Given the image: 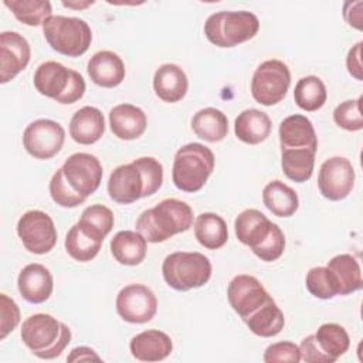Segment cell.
<instances>
[{"label":"cell","instance_id":"obj_5","mask_svg":"<svg viewBox=\"0 0 363 363\" xmlns=\"http://www.w3.org/2000/svg\"><path fill=\"white\" fill-rule=\"evenodd\" d=\"M259 30L258 17L247 10L217 11L207 17L204 34L220 48H231L255 37Z\"/></svg>","mask_w":363,"mask_h":363},{"label":"cell","instance_id":"obj_28","mask_svg":"<svg viewBox=\"0 0 363 363\" xmlns=\"http://www.w3.org/2000/svg\"><path fill=\"white\" fill-rule=\"evenodd\" d=\"M244 322L254 335L261 337H272L284 329L285 318L272 296H269L267 302L252 312Z\"/></svg>","mask_w":363,"mask_h":363},{"label":"cell","instance_id":"obj_47","mask_svg":"<svg viewBox=\"0 0 363 363\" xmlns=\"http://www.w3.org/2000/svg\"><path fill=\"white\" fill-rule=\"evenodd\" d=\"M68 362H84V360H101V357L95 353L94 349L86 346H79L71 350V353L67 357Z\"/></svg>","mask_w":363,"mask_h":363},{"label":"cell","instance_id":"obj_13","mask_svg":"<svg viewBox=\"0 0 363 363\" xmlns=\"http://www.w3.org/2000/svg\"><path fill=\"white\" fill-rule=\"evenodd\" d=\"M61 169L71 187L84 197H88L98 190L104 174L99 159L84 152L71 155Z\"/></svg>","mask_w":363,"mask_h":363},{"label":"cell","instance_id":"obj_42","mask_svg":"<svg viewBox=\"0 0 363 363\" xmlns=\"http://www.w3.org/2000/svg\"><path fill=\"white\" fill-rule=\"evenodd\" d=\"M264 362L265 363H275V362L298 363L301 362L299 346L295 345L294 342L272 343L264 352Z\"/></svg>","mask_w":363,"mask_h":363},{"label":"cell","instance_id":"obj_11","mask_svg":"<svg viewBox=\"0 0 363 363\" xmlns=\"http://www.w3.org/2000/svg\"><path fill=\"white\" fill-rule=\"evenodd\" d=\"M116 312L129 323H146L157 312V298L153 291L143 284H129L116 296Z\"/></svg>","mask_w":363,"mask_h":363},{"label":"cell","instance_id":"obj_30","mask_svg":"<svg viewBox=\"0 0 363 363\" xmlns=\"http://www.w3.org/2000/svg\"><path fill=\"white\" fill-rule=\"evenodd\" d=\"M191 129L200 139L216 143L223 140L228 133V119L217 108H203L191 119Z\"/></svg>","mask_w":363,"mask_h":363},{"label":"cell","instance_id":"obj_8","mask_svg":"<svg viewBox=\"0 0 363 363\" xmlns=\"http://www.w3.org/2000/svg\"><path fill=\"white\" fill-rule=\"evenodd\" d=\"M289 85L291 72L288 65L279 60H267L254 71L251 95L258 104L272 106L286 96Z\"/></svg>","mask_w":363,"mask_h":363},{"label":"cell","instance_id":"obj_3","mask_svg":"<svg viewBox=\"0 0 363 363\" xmlns=\"http://www.w3.org/2000/svg\"><path fill=\"white\" fill-rule=\"evenodd\" d=\"M214 153L201 143L182 146L173 160L172 180L174 186L186 193L199 191L214 170Z\"/></svg>","mask_w":363,"mask_h":363},{"label":"cell","instance_id":"obj_16","mask_svg":"<svg viewBox=\"0 0 363 363\" xmlns=\"http://www.w3.org/2000/svg\"><path fill=\"white\" fill-rule=\"evenodd\" d=\"M145 182L138 166L130 162L118 166L109 176L108 194L118 204H130L143 197Z\"/></svg>","mask_w":363,"mask_h":363},{"label":"cell","instance_id":"obj_17","mask_svg":"<svg viewBox=\"0 0 363 363\" xmlns=\"http://www.w3.org/2000/svg\"><path fill=\"white\" fill-rule=\"evenodd\" d=\"M17 288L27 302L43 303L52 294L54 279L47 267L33 262L20 271L17 277Z\"/></svg>","mask_w":363,"mask_h":363},{"label":"cell","instance_id":"obj_35","mask_svg":"<svg viewBox=\"0 0 363 363\" xmlns=\"http://www.w3.org/2000/svg\"><path fill=\"white\" fill-rule=\"evenodd\" d=\"M315 339L320 350L330 357L332 362L343 356L350 346V337L346 329L337 323L320 325L315 333Z\"/></svg>","mask_w":363,"mask_h":363},{"label":"cell","instance_id":"obj_18","mask_svg":"<svg viewBox=\"0 0 363 363\" xmlns=\"http://www.w3.org/2000/svg\"><path fill=\"white\" fill-rule=\"evenodd\" d=\"M275 227V223L257 208H247L241 211L234 221V231L238 241L248 245L255 252L264 241L269 237Z\"/></svg>","mask_w":363,"mask_h":363},{"label":"cell","instance_id":"obj_31","mask_svg":"<svg viewBox=\"0 0 363 363\" xmlns=\"http://www.w3.org/2000/svg\"><path fill=\"white\" fill-rule=\"evenodd\" d=\"M333 274L339 295H349L362 288V269L357 259L350 254H339L329 259L326 265Z\"/></svg>","mask_w":363,"mask_h":363},{"label":"cell","instance_id":"obj_15","mask_svg":"<svg viewBox=\"0 0 363 363\" xmlns=\"http://www.w3.org/2000/svg\"><path fill=\"white\" fill-rule=\"evenodd\" d=\"M31 48L26 37L17 31L0 34V82L6 84L16 78L30 62Z\"/></svg>","mask_w":363,"mask_h":363},{"label":"cell","instance_id":"obj_14","mask_svg":"<svg viewBox=\"0 0 363 363\" xmlns=\"http://www.w3.org/2000/svg\"><path fill=\"white\" fill-rule=\"evenodd\" d=\"M269 296L271 295L264 285L255 277L248 274L235 275L227 288L228 303L242 320L265 303Z\"/></svg>","mask_w":363,"mask_h":363},{"label":"cell","instance_id":"obj_20","mask_svg":"<svg viewBox=\"0 0 363 363\" xmlns=\"http://www.w3.org/2000/svg\"><path fill=\"white\" fill-rule=\"evenodd\" d=\"M146 126V113L136 105L119 104L109 111V128L118 139H138L145 133Z\"/></svg>","mask_w":363,"mask_h":363},{"label":"cell","instance_id":"obj_25","mask_svg":"<svg viewBox=\"0 0 363 363\" xmlns=\"http://www.w3.org/2000/svg\"><path fill=\"white\" fill-rule=\"evenodd\" d=\"M102 241V235L78 221L67 233L64 245L71 258L79 262H88L98 255Z\"/></svg>","mask_w":363,"mask_h":363},{"label":"cell","instance_id":"obj_37","mask_svg":"<svg viewBox=\"0 0 363 363\" xmlns=\"http://www.w3.org/2000/svg\"><path fill=\"white\" fill-rule=\"evenodd\" d=\"M305 284L308 291L319 299H332L339 295L337 282L328 267H313L308 271Z\"/></svg>","mask_w":363,"mask_h":363},{"label":"cell","instance_id":"obj_36","mask_svg":"<svg viewBox=\"0 0 363 363\" xmlns=\"http://www.w3.org/2000/svg\"><path fill=\"white\" fill-rule=\"evenodd\" d=\"M3 3L18 21L30 27L43 26L52 16L51 3L47 0H4Z\"/></svg>","mask_w":363,"mask_h":363},{"label":"cell","instance_id":"obj_27","mask_svg":"<svg viewBox=\"0 0 363 363\" xmlns=\"http://www.w3.org/2000/svg\"><path fill=\"white\" fill-rule=\"evenodd\" d=\"M146 242L147 241L138 231H118L111 240V252L119 264L135 267L146 257Z\"/></svg>","mask_w":363,"mask_h":363},{"label":"cell","instance_id":"obj_2","mask_svg":"<svg viewBox=\"0 0 363 363\" xmlns=\"http://www.w3.org/2000/svg\"><path fill=\"white\" fill-rule=\"evenodd\" d=\"M21 340L40 359L58 357L71 342V329L48 313H34L21 326Z\"/></svg>","mask_w":363,"mask_h":363},{"label":"cell","instance_id":"obj_10","mask_svg":"<svg viewBox=\"0 0 363 363\" xmlns=\"http://www.w3.org/2000/svg\"><path fill=\"white\" fill-rule=\"evenodd\" d=\"M64 128L51 119H37L27 125L23 133V145L28 155L47 160L54 157L64 145Z\"/></svg>","mask_w":363,"mask_h":363},{"label":"cell","instance_id":"obj_7","mask_svg":"<svg viewBox=\"0 0 363 363\" xmlns=\"http://www.w3.org/2000/svg\"><path fill=\"white\" fill-rule=\"evenodd\" d=\"M43 34L54 51L67 57L85 54L92 41L91 27L78 17L51 16L43 24Z\"/></svg>","mask_w":363,"mask_h":363},{"label":"cell","instance_id":"obj_23","mask_svg":"<svg viewBox=\"0 0 363 363\" xmlns=\"http://www.w3.org/2000/svg\"><path fill=\"white\" fill-rule=\"evenodd\" d=\"M189 88V79L183 68L176 64L160 65L153 75V89L163 102L174 104L182 101Z\"/></svg>","mask_w":363,"mask_h":363},{"label":"cell","instance_id":"obj_38","mask_svg":"<svg viewBox=\"0 0 363 363\" xmlns=\"http://www.w3.org/2000/svg\"><path fill=\"white\" fill-rule=\"evenodd\" d=\"M48 190H50V196H51L52 201L65 208L78 207L79 204H82L86 200V197L81 196L78 191H75L71 187V184L67 182V179L64 176L62 169H58L52 174V177L50 180Z\"/></svg>","mask_w":363,"mask_h":363},{"label":"cell","instance_id":"obj_1","mask_svg":"<svg viewBox=\"0 0 363 363\" xmlns=\"http://www.w3.org/2000/svg\"><path fill=\"white\" fill-rule=\"evenodd\" d=\"M191 225L193 210L179 199H164L155 207L142 211L136 220V231L147 242H163L187 231Z\"/></svg>","mask_w":363,"mask_h":363},{"label":"cell","instance_id":"obj_24","mask_svg":"<svg viewBox=\"0 0 363 363\" xmlns=\"http://www.w3.org/2000/svg\"><path fill=\"white\" fill-rule=\"evenodd\" d=\"M105 132L104 113L95 106H82L69 121V136L79 145L98 142Z\"/></svg>","mask_w":363,"mask_h":363},{"label":"cell","instance_id":"obj_12","mask_svg":"<svg viewBox=\"0 0 363 363\" xmlns=\"http://www.w3.org/2000/svg\"><path fill=\"white\" fill-rule=\"evenodd\" d=\"M353 186L354 169L349 159L333 156L320 164L318 187L325 199L330 201H340L352 193Z\"/></svg>","mask_w":363,"mask_h":363},{"label":"cell","instance_id":"obj_26","mask_svg":"<svg viewBox=\"0 0 363 363\" xmlns=\"http://www.w3.org/2000/svg\"><path fill=\"white\" fill-rule=\"evenodd\" d=\"M272 129L269 116L259 109H245L234 121L235 136L247 145L264 142Z\"/></svg>","mask_w":363,"mask_h":363},{"label":"cell","instance_id":"obj_21","mask_svg":"<svg viewBox=\"0 0 363 363\" xmlns=\"http://www.w3.org/2000/svg\"><path fill=\"white\" fill-rule=\"evenodd\" d=\"M129 349L136 360L160 362L172 353L173 342L167 333L157 329H149L135 335L130 339Z\"/></svg>","mask_w":363,"mask_h":363},{"label":"cell","instance_id":"obj_4","mask_svg":"<svg viewBox=\"0 0 363 363\" xmlns=\"http://www.w3.org/2000/svg\"><path fill=\"white\" fill-rule=\"evenodd\" d=\"M35 89L58 104L69 105L79 101L85 94V79L71 68L57 61L40 64L33 78Z\"/></svg>","mask_w":363,"mask_h":363},{"label":"cell","instance_id":"obj_19","mask_svg":"<svg viewBox=\"0 0 363 363\" xmlns=\"http://www.w3.org/2000/svg\"><path fill=\"white\" fill-rule=\"evenodd\" d=\"M91 81L104 88H115L125 79V64L122 58L109 50L95 52L86 65Z\"/></svg>","mask_w":363,"mask_h":363},{"label":"cell","instance_id":"obj_34","mask_svg":"<svg viewBox=\"0 0 363 363\" xmlns=\"http://www.w3.org/2000/svg\"><path fill=\"white\" fill-rule=\"evenodd\" d=\"M328 98V91L323 81L319 77L308 75L301 78L294 91V99L296 105L306 112H315L320 109Z\"/></svg>","mask_w":363,"mask_h":363},{"label":"cell","instance_id":"obj_33","mask_svg":"<svg viewBox=\"0 0 363 363\" xmlns=\"http://www.w3.org/2000/svg\"><path fill=\"white\" fill-rule=\"evenodd\" d=\"M316 150L302 149H281V166L284 174L295 182L303 183L311 179L315 166Z\"/></svg>","mask_w":363,"mask_h":363},{"label":"cell","instance_id":"obj_39","mask_svg":"<svg viewBox=\"0 0 363 363\" xmlns=\"http://www.w3.org/2000/svg\"><path fill=\"white\" fill-rule=\"evenodd\" d=\"M335 123L349 132H357L363 129L362 115V96L357 99H349L339 104L333 111Z\"/></svg>","mask_w":363,"mask_h":363},{"label":"cell","instance_id":"obj_45","mask_svg":"<svg viewBox=\"0 0 363 363\" xmlns=\"http://www.w3.org/2000/svg\"><path fill=\"white\" fill-rule=\"evenodd\" d=\"M346 67L352 77L362 81V41L352 47L346 57Z\"/></svg>","mask_w":363,"mask_h":363},{"label":"cell","instance_id":"obj_22","mask_svg":"<svg viewBox=\"0 0 363 363\" xmlns=\"http://www.w3.org/2000/svg\"><path fill=\"white\" fill-rule=\"evenodd\" d=\"M281 149H313L318 150V138L312 122L299 113L286 116L279 125Z\"/></svg>","mask_w":363,"mask_h":363},{"label":"cell","instance_id":"obj_32","mask_svg":"<svg viewBox=\"0 0 363 363\" xmlns=\"http://www.w3.org/2000/svg\"><path fill=\"white\" fill-rule=\"evenodd\" d=\"M194 237L207 250H218L228 240L224 218L216 213H201L194 221Z\"/></svg>","mask_w":363,"mask_h":363},{"label":"cell","instance_id":"obj_44","mask_svg":"<svg viewBox=\"0 0 363 363\" xmlns=\"http://www.w3.org/2000/svg\"><path fill=\"white\" fill-rule=\"evenodd\" d=\"M299 352L301 360L306 363H333L332 359L328 357L318 346L315 335H308L306 337L302 339L299 345Z\"/></svg>","mask_w":363,"mask_h":363},{"label":"cell","instance_id":"obj_48","mask_svg":"<svg viewBox=\"0 0 363 363\" xmlns=\"http://www.w3.org/2000/svg\"><path fill=\"white\" fill-rule=\"evenodd\" d=\"M62 4L65 7H69V9H85L91 4H94V1H85V3H69V1H62Z\"/></svg>","mask_w":363,"mask_h":363},{"label":"cell","instance_id":"obj_29","mask_svg":"<svg viewBox=\"0 0 363 363\" xmlns=\"http://www.w3.org/2000/svg\"><path fill=\"white\" fill-rule=\"evenodd\" d=\"M262 201L277 217H291L299 207L296 191L281 180H272L264 187Z\"/></svg>","mask_w":363,"mask_h":363},{"label":"cell","instance_id":"obj_6","mask_svg":"<svg viewBox=\"0 0 363 363\" xmlns=\"http://www.w3.org/2000/svg\"><path fill=\"white\" fill-rule=\"evenodd\" d=\"M164 282L176 291H190L206 285L211 278V262L201 252L176 251L162 264Z\"/></svg>","mask_w":363,"mask_h":363},{"label":"cell","instance_id":"obj_41","mask_svg":"<svg viewBox=\"0 0 363 363\" xmlns=\"http://www.w3.org/2000/svg\"><path fill=\"white\" fill-rule=\"evenodd\" d=\"M133 163L138 166V169L142 173L143 182H145V191L143 197L153 196L163 184V166L162 163L152 157V156H143L139 159H135Z\"/></svg>","mask_w":363,"mask_h":363},{"label":"cell","instance_id":"obj_46","mask_svg":"<svg viewBox=\"0 0 363 363\" xmlns=\"http://www.w3.org/2000/svg\"><path fill=\"white\" fill-rule=\"evenodd\" d=\"M362 7L363 1H346L343 4V17L350 27L362 30Z\"/></svg>","mask_w":363,"mask_h":363},{"label":"cell","instance_id":"obj_43","mask_svg":"<svg viewBox=\"0 0 363 363\" xmlns=\"http://www.w3.org/2000/svg\"><path fill=\"white\" fill-rule=\"evenodd\" d=\"M0 339H6V336L16 329L20 322V309L17 303L7 296L6 294H0Z\"/></svg>","mask_w":363,"mask_h":363},{"label":"cell","instance_id":"obj_40","mask_svg":"<svg viewBox=\"0 0 363 363\" xmlns=\"http://www.w3.org/2000/svg\"><path fill=\"white\" fill-rule=\"evenodd\" d=\"M79 221L105 238L113 228L115 218L112 210L106 206L92 204L82 211Z\"/></svg>","mask_w":363,"mask_h":363},{"label":"cell","instance_id":"obj_9","mask_svg":"<svg viewBox=\"0 0 363 363\" xmlns=\"http://www.w3.org/2000/svg\"><path fill=\"white\" fill-rule=\"evenodd\" d=\"M17 234L24 248L37 255L50 252L57 244L52 218L41 210H28L17 221Z\"/></svg>","mask_w":363,"mask_h":363}]
</instances>
